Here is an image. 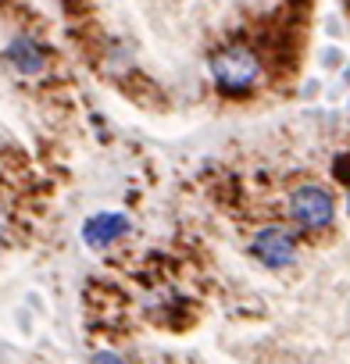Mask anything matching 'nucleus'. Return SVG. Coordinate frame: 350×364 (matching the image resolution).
Returning a JSON list of instances; mask_svg holds the SVG:
<instances>
[{"label":"nucleus","instance_id":"obj_1","mask_svg":"<svg viewBox=\"0 0 350 364\" xmlns=\"http://www.w3.org/2000/svg\"><path fill=\"white\" fill-rule=\"evenodd\" d=\"M211 72H215V82L226 90V93H247L254 90L258 75H261V61L247 50V47H229L222 54H215L211 61Z\"/></svg>","mask_w":350,"mask_h":364},{"label":"nucleus","instance_id":"obj_2","mask_svg":"<svg viewBox=\"0 0 350 364\" xmlns=\"http://www.w3.org/2000/svg\"><path fill=\"white\" fill-rule=\"evenodd\" d=\"M290 218L304 229H325L332 222V197L314 182H304L290 193Z\"/></svg>","mask_w":350,"mask_h":364},{"label":"nucleus","instance_id":"obj_3","mask_svg":"<svg viewBox=\"0 0 350 364\" xmlns=\"http://www.w3.org/2000/svg\"><path fill=\"white\" fill-rule=\"evenodd\" d=\"M250 250H254V257H258L261 264H268V268H286V264L297 257V236H293L290 229L268 225V229H261V232L254 236Z\"/></svg>","mask_w":350,"mask_h":364},{"label":"nucleus","instance_id":"obj_4","mask_svg":"<svg viewBox=\"0 0 350 364\" xmlns=\"http://www.w3.org/2000/svg\"><path fill=\"white\" fill-rule=\"evenodd\" d=\"M125 232H129L125 215H93V218L83 225V240H86L90 247H107V243H115V240L125 236Z\"/></svg>","mask_w":350,"mask_h":364},{"label":"nucleus","instance_id":"obj_5","mask_svg":"<svg viewBox=\"0 0 350 364\" xmlns=\"http://www.w3.org/2000/svg\"><path fill=\"white\" fill-rule=\"evenodd\" d=\"M4 58H8L22 75H36V72L43 68V54H40V47H36L33 40H26V36H22V40H15V43L4 50Z\"/></svg>","mask_w":350,"mask_h":364}]
</instances>
